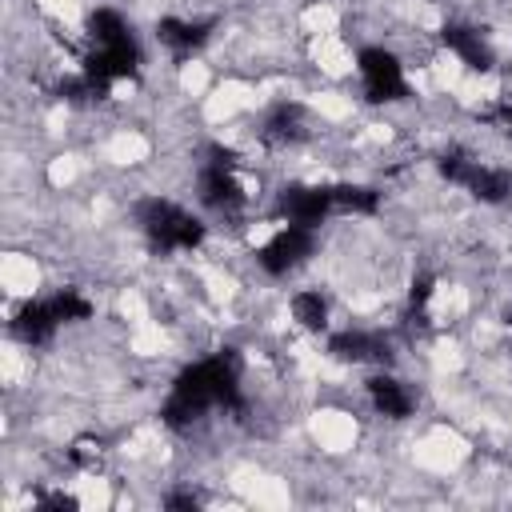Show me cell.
<instances>
[{
    "mask_svg": "<svg viewBox=\"0 0 512 512\" xmlns=\"http://www.w3.org/2000/svg\"><path fill=\"white\" fill-rule=\"evenodd\" d=\"M440 172L452 180V184H464L476 200H484V204H500L508 192H512V172H504V168H484V164H476V160H468V156H460V152H448V156H440Z\"/></svg>",
    "mask_w": 512,
    "mask_h": 512,
    "instance_id": "3",
    "label": "cell"
},
{
    "mask_svg": "<svg viewBox=\"0 0 512 512\" xmlns=\"http://www.w3.org/2000/svg\"><path fill=\"white\" fill-rule=\"evenodd\" d=\"M308 136V116L300 104H276L264 120V140L268 144H296Z\"/></svg>",
    "mask_w": 512,
    "mask_h": 512,
    "instance_id": "12",
    "label": "cell"
},
{
    "mask_svg": "<svg viewBox=\"0 0 512 512\" xmlns=\"http://www.w3.org/2000/svg\"><path fill=\"white\" fill-rule=\"evenodd\" d=\"M212 404H228V408L240 404V356H236V348H224V352L184 368L176 376L172 396H168L160 416L172 428H184V424H192Z\"/></svg>",
    "mask_w": 512,
    "mask_h": 512,
    "instance_id": "1",
    "label": "cell"
},
{
    "mask_svg": "<svg viewBox=\"0 0 512 512\" xmlns=\"http://www.w3.org/2000/svg\"><path fill=\"white\" fill-rule=\"evenodd\" d=\"M200 200L216 212H236L244 204V188L232 176V152L212 148V164L200 176Z\"/></svg>",
    "mask_w": 512,
    "mask_h": 512,
    "instance_id": "5",
    "label": "cell"
},
{
    "mask_svg": "<svg viewBox=\"0 0 512 512\" xmlns=\"http://www.w3.org/2000/svg\"><path fill=\"white\" fill-rule=\"evenodd\" d=\"M164 504H168V508H196L200 500H196V496H184V492H180V496H168Z\"/></svg>",
    "mask_w": 512,
    "mask_h": 512,
    "instance_id": "22",
    "label": "cell"
},
{
    "mask_svg": "<svg viewBox=\"0 0 512 512\" xmlns=\"http://www.w3.org/2000/svg\"><path fill=\"white\" fill-rule=\"evenodd\" d=\"M360 76H364V92H368L372 104L404 100V96H408L400 60H396L392 52H384V48H364V52H360Z\"/></svg>",
    "mask_w": 512,
    "mask_h": 512,
    "instance_id": "4",
    "label": "cell"
},
{
    "mask_svg": "<svg viewBox=\"0 0 512 512\" xmlns=\"http://www.w3.org/2000/svg\"><path fill=\"white\" fill-rule=\"evenodd\" d=\"M136 220L156 248H196L204 240V224L168 200H140Z\"/></svg>",
    "mask_w": 512,
    "mask_h": 512,
    "instance_id": "2",
    "label": "cell"
},
{
    "mask_svg": "<svg viewBox=\"0 0 512 512\" xmlns=\"http://www.w3.org/2000/svg\"><path fill=\"white\" fill-rule=\"evenodd\" d=\"M428 296H432V276H420V280H412L408 304H412V308H424V304H428Z\"/></svg>",
    "mask_w": 512,
    "mask_h": 512,
    "instance_id": "20",
    "label": "cell"
},
{
    "mask_svg": "<svg viewBox=\"0 0 512 512\" xmlns=\"http://www.w3.org/2000/svg\"><path fill=\"white\" fill-rule=\"evenodd\" d=\"M280 212L288 216V224H320L324 212H332V192L328 188H312V184H288L280 192Z\"/></svg>",
    "mask_w": 512,
    "mask_h": 512,
    "instance_id": "8",
    "label": "cell"
},
{
    "mask_svg": "<svg viewBox=\"0 0 512 512\" xmlns=\"http://www.w3.org/2000/svg\"><path fill=\"white\" fill-rule=\"evenodd\" d=\"M500 124H504V132L512 136V104H504V108H500Z\"/></svg>",
    "mask_w": 512,
    "mask_h": 512,
    "instance_id": "23",
    "label": "cell"
},
{
    "mask_svg": "<svg viewBox=\"0 0 512 512\" xmlns=\"http://www.w3.org/2000/svg\"><path fill=\"white\" fill-rule=\"evenodd\" d=\"M312 252V228H304V224H288V228H280L256 256H260V264H264V272H272V276H284L288 268H296L304 256Z\"/></svg>",
    "mask_w": 512,
    "mask_h": 512,
    "instance_id": "6",
    "label": "cell"
},
{
    "mask_svg": "<svg viewBox=\"0 0 512 512\" xmlns=\"http://www.w3.org/2000/svg\"><path fill=\"white\" fill-rule=\"evenodd\" d=\"M52 308H56L60 324H64V320H88V316H92V304H88L84 296H76V292H60V296H52Z\"/></svg>",
    "mask_w": 512,
    "mask_h": 512,
    "instance_id": "19",
    "label": "cell"
},
{
    "mask_svg": "<svg viewBox=\"0 0 512 512\" xmlns=\"http://www.w3.org/2000/svg\"><path fill=\"white\" fill-rule=\"evenodd\" d=\"M368 396H372V404H376L384 416H392V420H400V416L412 412V396H408L404 384L392 380V376H372V380H368Z\"/></svg>",
    "mask_w": 512,
    "mask_h": 512,
    "instance_id": "14",
    "label": "cell"
},
{
    "mask_svg": "<svg viewBox=\"0 0 512 512\" xmlns=\"http://www.w3.org/2000/svg\"><path fill=\"white\" fill-rule=\"evenodd\" d=\"M60 96L72 100V104H96V100L108 96V84L96 80V76H88V72H80V76H68V80L60 84Z\"/></svg>",
    "mask_w": 512,
    "mask_h": 512,
    "instance_id": "16",
    "label": "cell"
},
{
    "mask_svg": "<svg viewBox=\"0 0 512 512\" xmlns=\"http://www.w3.org/2000/svg\"><path fill=\"white\" fill-rule=\"evenodd\" d=\"M440 40H444L472 72H488V68H492V48L480 40V32H472V28H464V24H448V28L440 32Z\"/></svg>",
    "mask_w": 512,
    "mask_h": 512,
    "instance_id": "11",
    "label": "cell"
},
{
    "mask_svg": "<svg viewBox=\"0 0 512 512\" xmlns=\"http://www.w3.org/2000/svg\"><path fill=\"white\" fill-rule=\"evenodd\" d=\"M40 508H60V512H72V508H76V500H72V496H64V492H56V496H40Z\"/></svg>",
    "mask_w": 512,
    "mask_h": 512,
    "instance_id": "21",
    "label": "cell"
},
{
    "mask_svg": "<svg viewBox=\"0 0 512 512\" xmlns=\"http://www.w3.org/2000/svg\"><path fill=\"white\" fill-rule=\"evenodd\" d=\"M208 32H212V24L204 20V24H188V20H176V16H164L160 24H156V36H160V44H168L172 52H192V48H200L204 40H208Z\"/></svg>",
    "mask_w": 512,
    "mask_h": 512,
    "instance_id": "13",
    "label": "cell"
},
{
    "mask_svg": "<svg viewBox=\"0 0 512 512\" xmlns=\"http://www.w3.org/2000/svg\"><path fill=\"white\" fill-rule=\"evenodd\" d=\"M328 192H332V208H340V212H364L368 216L380 204V196L372 188H360V184H332Z\"/></svg>",
    "mask_w": 512,
    "mask_h": 512,
    "instance_id": "15",
    "label": "cell"
},
{
    "mask_svg": "<svg viewBox=\"0 0 512 512\" xmlns=\"http://www.w3.org/2000/svg\"><path fill=\"white\" fill-rule=\"evenodd\" d=\"M328 352H332L336 360H348V364L388 360V356H392L388 340H384V336H376V332H336V336L328 340Z\"/></svg>",
    "mask_w": 512,
    "mask_h": 512,
    "instance_id": "9",
    "label": "cell"
},
{
    "mask_svg": "<svg viewBox=\"0 0 512 512\" xmlns=\"http://www.w3.org/2000/svg\"><path fill=\"white\" fill-rule=\"evenodd\" d=\"M136 64H140V48L132 36H120L112 44H96V52L84 60V72L112 84V80H124V76H136Z\"/></svg>",
    "mask_w": 512,
    "mask_h": 512,
    "instance_id": "7",
    "label": "cell"
},
{
    "mask_svg": "<svg viewBox=\"0 0 512 512\" xmlns=\"http://www.w3.org/2000/svg\"><path fill=\"white\" fill-rule=\"evenodd\" d=\"M292 312H296V320H300L304 328H312V332H320V328L328 324V304H324L320 292H296V296H292Z\"/></svg>",
    "mask_w": 512,
    "mask_h": 512,
    "instance_id": "17",
    "label": "cell"
},
{
    "mask_svg": "<svg viewBox=\"0 0 512 512\" xmlns=\"http://www.w3.org/2000/svg\"><path fill=\"white\" fill-rule=\"evenodd\" d=\"M56 324H60V316H56L52 300H28V304L16 312L12 332H16L24 344H44V340L56 332Z\"/></svg>",
    "mask_w": 512,
    "mask_h": 512,
    "instance_id": "10",
    "label": "cell"
},
{
    "mask_svg": "<svg viewBox=\"0 0 512 512\" xmlns=\"http://www.w3.org/2000/svg\"><path fill=\"white\" fill-rule=\"evenodd\" d=\"M508 324H512V312H508Z\"/></svg>",
    "mask_w": 512,
    "mask_h": 512,
    "instance_id": "24",
    "label": "cell"
},
{
    "mask_svg": "<svg viewBox=\"0 0 512 512\" xmlns=\"http://www.w3.org/2000/svg\"><path fill=\"white\" fill-rule=\"evenodd\" d=\"M88 36H92L96 44H112V40L128 36V28H124V20H120L112 8H100V12L88 16Z\"/></svg>",
    "mask_w": 512,
    "mask_h": 512,
    "instance_id": "18",
    "label": "cell"
}]
</instances>
